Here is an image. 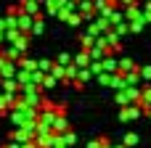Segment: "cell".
<instances>
[{
  "instance_id": "30bf717a",
  "label": "cell",
  "mask_w": 151,
  "mask_h": 148,
  "mask_svg": "<svg viewBox=\"0 0 151 148\" xmlns=\"http://www.w3.org/2000/svg\"><path fill=\"white\" fill-rule=\"evenodd\" d=\"M111 148H125V146H111Z\"/></svg>"
},
{
  "instance_id": "8fae6325",
  "label": "cell",
  "mask_w": 151,
  "mask_h": 148,
  "mask_svg": "<svg viewBox=\"0 0 151 148\" xmlns=\"http://www.w3.org/2000/svg\"><path fill=\"white\" fill-rule=\"evenodd\" d=\"M149 117H151V109H149Z\"/></svg>"
},
{
  "instance_id": "5b68a950",
  "label": "cell",
  "mask_w": 151,
  "mask_h": 148,
  "mask_svg": "<svg viewBox=\"0 0 151 148\" xmlns=\"http://www.w3.org/2000/svg\"><path fill=\"white\" fill-rule=\"evenodd\" d=\"M138 77H141V79H149V82H151V66H143V69L138 71Z\"/></svg>"
},
{
  "instance_id": "ba28073f",
  "label": "cell",
  "mask_w": 151,
  "mask_h": 148,
  "mask_svg": "<svg viewBox=\"0 0 151 148\" xmlns=\"http://www.w3.org/2000/svg\"><path fill=\"white\" fill-rule=\"evenodd\" d=\"M21 66H24L27 71H32V69H35V64H32V61H21Z\"/></svg>"
},
{
  "instance_id": "277c9868",
  "label": "cell",
  "mask_w": 151,
  "mask_h": 148,
  "mask_svg": "<svg viewBox=\"0 0 151 148\" xmlns=\"http://www.w3.org/2000/svg\"><path fill=\"white\" fill-rule=\"evenodd\" d=\"M135 143H138V135H135V132H130V135H125V148L135 146Z\"/></svg>"
},
{
  "instance_id": "52a82bcc",
  "label": "cell",
  "mask_w": 151,
  "mask_h": 148,
  "mask_svg": "<svg viewBox=\"0 0 151 148\" xmlns=\"http://www.w3.org/2000/svg\"><path fill=\"white\" fill-rule=\"evenodd\" d=\"M37 66H40V71H50V69H53V64H50V61H40Z\"/></svg>"
},
{
  "instance_id": "3957f363",
  "label": "cell",
  "mask_w": 151,
  "mask_h": 148,
  "mask_svg": "<svg viewBox=\"0 0 151 148\" xmlns=\"http://www.w3.org/2000/svg\"><path fill=\"white\" fill-rule=\"evenodd\" d=\"M74 64H77V66H88V64H90V53H80V56L74 58Z\"/></svg>"
},
{
  "instance_id": "8992f818",
  "label": "cell",
  "mask_w": 151,
  "mask_h": 148,
  "mask_svg": "<svg viewBox=\"0 0 151 148\" xmlns=\"http://www.w3.org/2000/svg\"><path fill=\"white\" fill-rule=\"evenodd\" d=\"M56 85V77H42V87L48 90V87H53Z\"/></svg>"
},
{
  "instance_id": "9c48e42d",
  "label": "cell",
  "mask_w": 151,
  "mask_h": 148,
  "mask_svg": "<svg viewBox=\"0 0 151 148\" xmlns=\"http://www.w3.org/2000/svg\"><path fill=\"white\" fill-rule=\"evenodd\" d=\"M88 148H101V140H90V143H88Z\"/></svg>"
},
{
  "instance_id": "6da1fadb",
  "label": "cell",
  "mask_w": 151,
  "mask_h": 148,
  "mask_svg": "<svg viewBox=\"0 0 151 148\" xmlns=\"http://www.w3.org/2000/svg\"><path fill=\"white\" fill-rule=\"evenodd\" d=\"M141 114H143V109H141L138 103H135V106L130 103V106H122V111H119V119H122V122H130V119H138Z\"/></svg>"
},
{
  "instance_id": "7a4b0ae2",
  "label": "cell",
  "mask_w": 151,
  "mask_h": 148,
  "mask_svg": "<svg viewBox=\"0 0 151 148\" xmlns=\"http://www.w3.org/2000/svg\"><path fill=\"white\" fill-rule=\"evenodd\" d=\"M101 69H104V71H106V74H114V71H117V69H119V64H117V61H114V58H106V61H104V64H101Z\"/></svg>"
}]
</instances>
